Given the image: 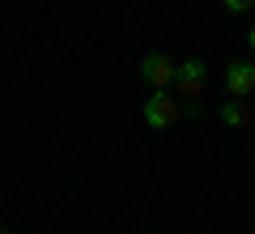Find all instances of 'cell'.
Here are the masks:
<instances>
[{"instance_id":"cell-1","label":"cell","mask_w":255,"mask_h":234,"mask_svg":"<svg viewBox=\"0 0 255 234\" xmlns=\"http://www.w3.org/2000/svg\"><path fill=\"white\" fill-rule=\"evenodd\" d=\"M145 124L157 128V132H166L170 124H179V98H170L166 90H153L145 98Z\"/></svg>"},{"instance_id":"cell-2","label":"cell","mask_w":255,"mask_h":234,"mask_svg":"<svg viewBox=\"0 0 255 234\" xmlns=\"http://www.w3.org/2000/svg\"><path fill=\"white\" fill-rule=\"evenodd\" d=\"M174 72H179V64H174L170 55H162V51H153V55L140 60V81L153 85V90H170V85H174Z\"/></svg>"},{"instance_id":"cell-3","label":"cell","mask_w":255,"mask_h":234,"mask_svg":"<svg viewBox=\"0 0 255 234\" xmlns=\"http://www.w3.org/2000/svg\"><path fill=\"white\" fill-rule=\"evenodd\" d=\"M226 90L234 98H247L255 90V64L251 60H230L226 64Z\"/></svg>"},{"instance_id":"cell-4","label":"cell","mask_w":255,"mask_h":234,"mask_svg":"<svg viewBox=\"0 0 255 234\" xmlns=\"http://www.w3.org/2000/svg\"><path fill=\"white\" fill-rule=\"evenodd\" d=\"M174 81H179V94H183V98H200V90H204V60H200V55L183 60L179 72H174Z\"/></svg>"},{"instance_id":"cell-5","label":"cell","mask_w":255,"mask_h":234,"mask_svg":"<svg viewBox=\"0 0 255 234\" xmlns=\"http://www.w3.org/2000/svg\"><path fill=\"white\" fill-rule=\"evenodd\" d=\"M221 124L247 128V124H251V107H247V102H226V107H221Z\"/></svg>"},{"instance_id":"cell-6","label":"cell","mask_w":255,"mask_h":234,"mask_svg":"<svg viewBox=\"0 0 255 234\" xmlns=\"http://www.w3.org/2000/svg\"><path fill=\"white\" fill-rule=\"evenodd\" d=\"M221 4H226V13H234V17H243V13L255 9V0H221Z\"/></svg>"},{"instance_id":"cell-7","label":"cell","mask_w":255,"mask_h":234,"mask_svg":"<svg viewBox=\"0 0 255 234\" xmlns=\"http://www.w3.org/2000/svg\"><path fill=\"white\" fill-rule=\"evenodd\" d=\"M247 47H251V51H255V30H251V34H247Z\"/></svg>"},{"instance_id":"cell-8","label":"cell","mask_w":255,"mask_h":234,"mask_svg":"<svg viewBox=\"0 0 255 234\" xmlns=\"http://www.w3.org/2000/svg\"><path fill=\"white\" fill-rule=\"evenodd\" d=\"M0 234H13V230H0Z\"/></svg>"}]
</instances>
